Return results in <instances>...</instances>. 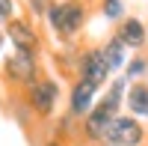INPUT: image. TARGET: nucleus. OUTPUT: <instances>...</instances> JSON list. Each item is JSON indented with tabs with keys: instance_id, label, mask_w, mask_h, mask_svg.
Returning <instances> with one entry per match:
<instances>
[{
	"instance_id": "obj_1",
	"label": "nucleus",
	"mask_w": 148,
	"mask_h": 146,
	"mask_svg": "<svg viewBox=\"0 0 148 146\" xmlns=\"http://www.w3.org/2000/svg\"><path fill=\"white\" fill-rule=\"evenodd\" d=\"M125 92H127V81H125V78L113 81V83L107 87V92L92 104V111L80 119V137H83L86 143H95V146L104 143L110 125H113V119H116L119 111H121Z\"/></svg>"
},
{
	"instance_id": "obj_2",
	"label": "nucleus",
	"mask_w": 148,
	"mask_h": 146,
	"mask_svg": "<svg viewBox=\"0 0 148 146\" xmlns=\"http://www.w3.org/2000/svg\"><path fill=\"white\" fill-rule=\"evenodd\" d=\"M47 24L56 36L74 39L86 24V3L83 0H62V3H47Z\"/></svg>"
},
{
	"instance_id": "obj_3",
	"label": "nucleus",
	"mask_w": 148,
	"mask_h": 146,
	"mask_svg": "<svg viewBox=\"0 0 148 146\" xmlns=\"http://www.w3.org/2000/svg\"><path fill=\"white\" fill-rule=\"evenodd\" d=\"M56 104H59V83L53 78H42L39 75L27 87V107H30V113H36L39 119H47V116H53Z\"/></svg>"
},
{
	"instance_id": "obj_4",
	"label": "nucleus",
	"mask_w": 148,
	"mask_h": 146,
	"mask_svg": "<svg viewBox=\"0 0 148 146\" xmlns=\"http://www.w3.org/2000/svg\"><path fill=\"white\" fill-rule=\"evenodd\" d=\"M142 143H145V128L130 113H119L104 137V146H142Z\"/></svg>"
},
{
	"instance_id": "obj_5",
	"label": "nucleus",
	"mask_w": 148,
	"mask_h": 146,
	"mask_svg": "<svg viewBox=\"0 0 148 146\" xmlns=\"http://www.w3.org/2000/svg\"><path fill=\"white\" fill-rule=\"evenodd\" d=\"M3 78H6V83H12V87L27 90L30 83L39 78V60H36V54L15 51V54L3 63Z\"/></svg>"
},
{
	"instance_id": "obj_6",
	"label": "nucleus",
	"mask_w": 148,
	"mask_h": 146,
	"mask_svg": "<svg viewBox=\"0 0 148 146\" xmlns=\"http://www.w3.org/2000/svg\"><path fill=\"white\" fill-rule=\"evenodd\" d=\"M110 75H113V72H110L101 48H89V51L77 60V78L86 81V83H92L95 90H104L110 83Z\"/></svg>"
},
{
	"instance_id": "obj_7",
	"label": "nucleus",
	"mask_w": 148,
	"mask_h": 146,
	"mask_svg": "<svg viewBox=\"0 0 148 146\" xmlns=\"http://www.w3.org/2000/svg\"><path fill=\"white\" fill-rule=\"evenodd\" d=\"M98 92H101V90H95L92 83H86L80 78L71 83V92H68V116L74 119V122H80V119L92 111V104L98 102Z\"/></svg>"
},
{
	"instance_id": "obj_8",
	"label": "nucleus",
	"mask_w": 148,
	"mask_h": 146,
	"mask_svg": "<svg viewBox=\"0 0 148 146\" xmlns=\"http://www.w3.org/2000/svg\"><path fill=\"white\" fill-rule=\"evenodd\" d=\"M3 36H9V42L15 45V51H27V54L39 51V33H36V27L30 21H24V18L6 21V33Z\"/></svg>"
},
{
	"instance_id": "obj_9",
	"label": "nucleus",
	"mask_w": 148,
	"mask_h": 146,
	"mask_svg": "<svg viewBox=\"0 0 148 146\" xmlns=\"http://www.w3.org/2000/svg\"><path fill=\"white\" fill-rule=\"evenodd\" d=\"M116 39L125 45V48H133V51H139V48L145 45V24H142L139 18H121Z\"/></svg>"
},
{
	"instance_id": "obj_10",
	"label": "nucleus",
	"mask_w": 148,
	"mask_h": 146,
	"mask_svg": "<svg viewBox=\"0 0 148 146\" xmlns=\"http://www.w3.org/2000/svg\"><path fill=\"white\" fill-rule=\"evenodd\" d=\"M127 111L130 116H145L148 119V83L136 81V83H130L127 87Z\"/></svg>"
},
{
	"instance_id": "obj_11",
	"label": "nucleus",
	"mask_w": 148,
	"mask_h": 146,
	"mask_svg": "<svg viewBox=\"0 0 148 146\" xmlns=\"http://www.w3.org/2000/svg\"><path fill=\"white\" fill-rule=\"evenodd\" d=\"M125 51L127 48L121 45L116 36L110 39L104 48H101V54H104V60H107V66H110V72H119V69H125V63H127V57H125Z\"/></svg>"
},
{
	"instance_id": "obj_12",
	"label": "nucleus",
	"mask_w": 148,
	"mask_h": 146,
	"mask_svg": "<svg viewBox=\"0 0 148 146\" xmlns=\"http://www.w3.org/2000/svg\"><path fill=\"white\" fill-rule=\"evenodd\" d=\"M145 72H148V60L145 57H136V60H130V63H125V81L127 83H136Z\"/></svg>"
},
{
	"instance_id": "obj_13",
	"label": "nucleus",
	"mask_w": 148,
	"mask_h": 146,
	"mask_svg": "<svg viewBox=\"0 0 148 146\" xmlns=\"http://www.w3.org/2000/svg\"><path fill=\"white\" fill-rule=\"evenodd\" d=\"M101 12H104L110 21H121V18H125V3H121V0H104Z\"/></svg>"
},
{
	"instance_id": "obj_14",
	"label": "nucleus",
	"mask_w": 148,
	"mask_h": 146,
	"mask_svg": "<svg viewBox=\"0 0 148 146\" xmlns=\"http://www.w3.org/2000/svg\"><path fill=\"white\" fill-rule=\"evenodd\" d=\"M12 12H15V3H12V0H0V24H6V21L15 18Z\"/></svg>"
},
{
	"instance_id": "obj_15",
	"label": "nucleus",
	"mask_w": 148,
	"mask_h": 146,
	"mask_svg": "<svg viewBox=\"0 0 148 146\" xmlns=\"http://www.w3.org/2000/svg\"><path fill=\"white\" fill-rule=\"evenodd\" d=\"M27 3H30V9L36 12V15H45V12H47V3H53V0H27Z\"/></svg>"
},
{
	"instance_id": "obj_16",
	"label": "nucleus",
	"mask_w": 148,
	"mask_h": 146,
	"mask_svg": "<svg viewBox=\"0 0 148 146\" xmlns=\"http://www.w3.org/2000/svg\"><path fill=\"white\" fill-rule=\"evenodd\" d=\"M45 146H71V143H62V140H53V137H51V140H47Z\"/></svg>"
},
{
	"instance_id": "obj_17",
	"label": "nucleus",
	"mask_w": 148,
	"mask_h": 146,
	"mask_svg": "<svg viewBox=\"0 0 148 146\" xmlns=\"http://www.w3.org/2000/svg\"><path fill=\"white\" fill-rule=\"evenodd\" d=\"M3 42H6V36H3V33H0V51H3Z\"/></svg>"
},
{
	"instance_id": "obj_18",
	"label": "nucleus",
	"mask_w": 148,
	"mask_h": 146,
	"mask_svg": "<svg viewBox=\"0 0 148 146\" xmlns=\"http://www.w3.org/2000/svg\"><path fill=\"white\" fill-rule=\"evenodd\" d=\"M101 146H104V143H101Z\"/></svg>"
}]
</instances>
